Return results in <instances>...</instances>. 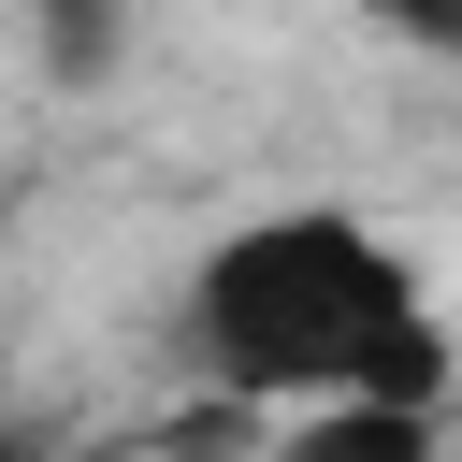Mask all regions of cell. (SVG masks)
<instances>
[{"label":"cell","mask_w":462,"mask_h":462,"mask_svg":"<svg viewBox=\"0 0 462 462\" xmlns=\"http://www.w3.org/2000/svg\"><path fill=\"white\" fill-rule=\"evenodd\" d=\"M173 346L202 390L245 404H433L448 390V318L419 260L346 217V202H274L188 260Z\"/></svg>","instance_id":"obj_1"},{"label":"cell","mask_w":462,"mask_h":462,"mask_svg":"<svg viewBox=\"0 0 462 462\" xmlns=\"http://www.w3.org/2000/svg\"><path fill=\"white\" fill-rule=\"evenodd\" d=\"M144 43V0H29V58L43 87H116Z\"/></svg>","instance_id":"obj_2"},{"label":"cell","mask_w":462,"mask_h":462,"mask_svg":"<svg viewBox=\"0 0 462 462\" xmlns=\"http://www.w3.org/2000/svg\"><path fill=\"white\" fill-rule=\"evenodd\" d=\"M274 462H433V404H303Z\"/></svg>","instance_id":"obj_3"},{"label":"cell","mask_w":462,"mask_h":462,"mask_svg":"<svg viewBox=\"0 0 462 462\" xmlns=\"http://www.w3.org/2000/svg\"><path fill=\"white\" fill-rule=\"evenodd\" d=\"M390 43H433V58H462V0H361Z\"/></svg>","instance_id":"obj_4"},{"label":"cell","mask_w":462,"mask_h":462,"mask_svg":"<svg viewBox=\"0 0 462 462\" xmlns=\"http://www.w3.org/2000/svg\"><path fill=\"white\" fill-rule=\"evenodd\" d=\"M0 346H14V260H0Z\"/></svg>","instance_id":"obj_5"},{"label":"cell","mask_w":462,"mask_h":462,"mask_svg":"<svg viewBox=\"0 0 462 462\" xmlns=\"http://www.w3.org/2000/svg\"><path fill=\"white\" fill-rule=\"evenodd\" d=\"M0 462H29V448H0Z\"/></svg>","instance_id":"obj_6"}]
</instances>
